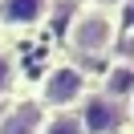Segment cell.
I'll use <instances>...</instances> for the list:
<instances>
[{"label":"cell","instance_id":"obj_3","mask_svg":"<svg viewBox=\"0 0 134 134\" xmlns=\"http://www.w3.org/2000/svg\"><path fill=\"white\" fill-rule=\"evenodd\" d=\"M77 118H81L85 134H118L126 126V106L106 98V93H98V90H90L81 98V106H77Z\"/></svg>","mask_w":134,"mask_h":134},{"label":"cell","instance_id":"obj_2","mask_svg":"<svg viewBox=\"0 0 134 134\" xmlns=\"http://www.w3.org/2000/svg\"><path fill=\"white\" fill-rule=\"evenodd\" d=\"M90 93V73H85L81 65H73V61H57V65L49 69V73L41 77V93H37V106L41 110H77L81 106V98Z\"/></svg>","mask_w":134,"mask_h":134},{"label":"cell","instance_id":"obj_9","mask_svg":"<svg viewBox=\"0 0 134 134\" xmlns=\"http://www.w3.org/2000/svg\"><path fill=\"white\" fill-rule=\"evenodd\" d=\"M126 118H130V122H134V98L126 102Z\"/></svg>","mask_w":134,"mask_h":134},{"label":"cell","instance_id":"obj_4","mask_svg":"<svg viewBox=\"0 0 134 134\" xmlns=\"http://www.w3.org/2000/svg\"><path fill=\"white\" fill-rule=\"evenodd\" d=\"M53 0H0V29L4 33H33L49 20Z\"/></svg>","mask_w":134,"mask_h":134},{"label":"cell","instance_id":"obj_6","mask_svg":"<svg viewBox=\"0 0 134 134\" xmlns=\"http://www.w3.org/2000/svg\"><path fill=\"white\" fill-rule=\"evenodd\" d=\"M41 122H45V110L37 102H16L0 122V134H41Z\"/></svg>","mask_w":134,"mask_h":134},{"label":"cell","instance_id":"obj_7","mask_svg":"<svg viewBox=\"0 0 134 134\" xmlns=\"http://www.w3.org/2000/svg\"><path fill=\"white\" fill-rule=\"evenodd\" d=\"M41 134H85V130H81L77 110H57V114H49L41 122Z\"/></svg>","mask_w":134,"mask_h":134},{"label":"cell","instance_id":"obj_8","mask_svg":"<svg viewBox=\"0 0 134 134\" xmlns=\"http://www.w3.org/2000/svg\"><path fill=\"white\" fill-rule=\"evenodd\" d=\"M16 90V53L0 41V102Z\"/></svg>","mask_w":134,"mask_h":134},{"label":"cell","instance_id":"obj_1","mask_svg":"<svg viewBox=\"0 0 134 134\" xmlns=\"http://www.w3.org/2000/svg\"><path fill=\"white\" fill-rule=\"evenodd\" d=\"M122 41V8L85 0L65 25V49L81 61H106Z\"/></svg>","mask_w":134,"mask_h":134},{"label":"cell","instance_id":"obj_5","mask_svg":"<svg viewBox=\"0 0 134 134\" xmlns=\"http://www.w3.org/2000/svg\"><path fill=\"white\" fill-rule=\"evenodd\" d=\"M98 93H106V98H114V102H122V106H126V102L134 98V61H130V57L110 61V69L102 73Z\"/></svg>","mask_w":134,"mask_h":134}]
</instances>
